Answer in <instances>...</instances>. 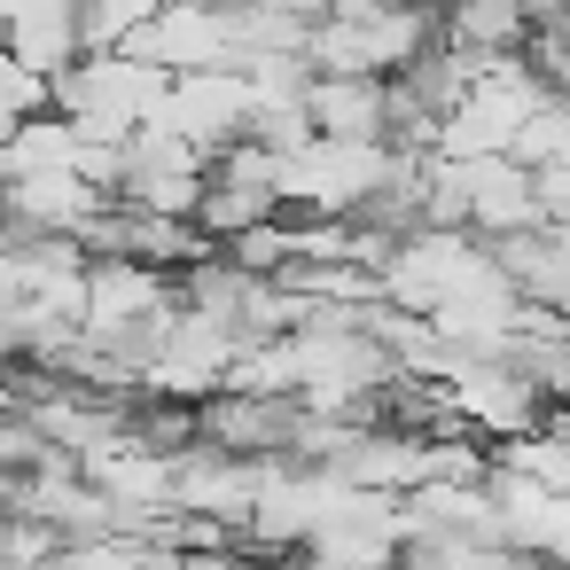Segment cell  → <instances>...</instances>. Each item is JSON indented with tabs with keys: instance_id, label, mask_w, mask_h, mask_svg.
Instances as JSON below:
<instances>
[{
	"instance_id": "obj_1",
	"label": "cell",
	"mask_w": 570,
	"mask_h": 570,
	"mask_svg": "<svg viewBox=\"0 0 570 570\" xmlns=\"http://www.w3.org/2000/svg\"><path fill=\"white\" fill-rule=\"evenodd\" d=\"M305 110L321 141H391V79H313Z\"/></svg>"
}]
</instances>
